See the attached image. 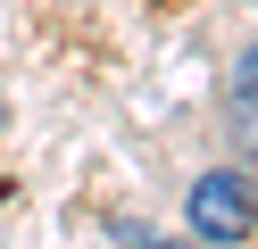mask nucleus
<instances>
[{
    "mask_svg": "<svg viewBox=\"0 0 258 249\" xmlns=\"http://www.w3.org/2000/svg\"><path fill=\"white\" fill-rule=\"evenodd\" d=\"M142 249H200V241H142Z\"/></svg>",
    "mask_w": 258,
    "mask_h": 249,
    "instance_id": "7ed1b4c3",
    "label": "nucleus"
},
{
    "mask_svg": "<svg viewBox=\"0 0 258 249\" xmlns=\"http://www.w3.org/2000/svg\"><path fill=\"white\" fill-rule=\"evenodd\" d=\"M225 125H233V149L241 166L258 175V42L233 58V75H225Z\"/></svg>",
    "mask_w": 258,
    "mask_h": 249,
    "instance_id": "f03ea898",
    "label": "nucleus"
},
{
    "mask_svg": "<svg viewBox=\"0 0 258 249\" xmlns=\"http://www.w3.org/2000/svg\"><path fill=\"white\" fill-rule=\"evenodd\" d=\"M183 224H191V241H200V249L250 241V232H258V175H241V166L200 175V183H191V199H183Z\"/></svg>",
    "mask_w": 258,
    "mask_h": 249,
    "instance_id": "f257e3e1",
    "label": "nucleus"
},
{
    "mask_svg": "<svg viewBox=\"0 0 258 249\" xmlns=\"http://www.w3.org/2000/svg\"><path fill=\"white\" fill-rule=\"evenodd\" d=\"M0 116H9V100H0Z\"/></svg>",
    "mask_w": 258,
    "mask_h": 249,
    "instance_id": "20e7f679",
    "label": "nucleus"
}]
</instances>
